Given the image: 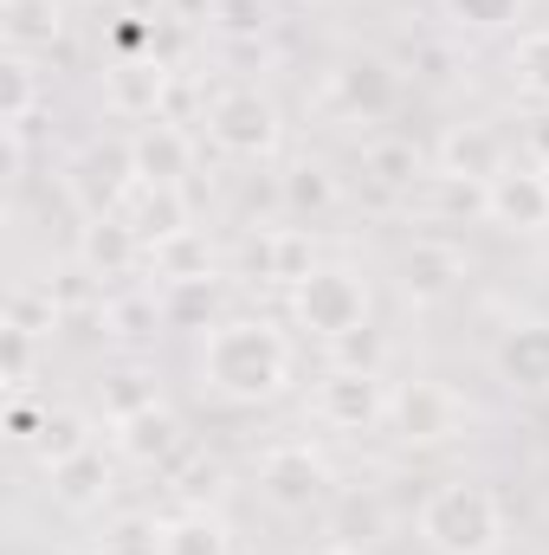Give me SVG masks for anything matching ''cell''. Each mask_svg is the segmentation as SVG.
<instances>
[{"instance_id":"1","label":"cell","mask_w":549,"mask_h":555,"mask_svg":"<svg viewBox=\"0 0 549 555\" xmlns=\"http://www.w3.org/2000/svg\"><path fill=\"white\" fill-rule=\"evenodd\" d=\"M284 375H291V349L272 323L259 317H233V323H214L207 330V349H201V382L227 401H272L284 395Z\"/></svg>"},{"instance_id":"2","label":"cell","mask_w":549,"mask_h":555,"mask_svg":"<svg viewBox=\"0 0 549 555\" xmlns=\"http://www.w3.org/2000/svg\"><path fill=\"white\" fill-rule=\"evenodd\" d=\"M420 543L433 555H498L505 550V504L478 478H446L420 504Z\"/></svg>"},{"instance_id":"3","label":"cell","mask_w":549,"mask_h":555,"mask_svg":"<svg viewBox=\"0 0 549 555\" xmlns=\"http://www.w3.org/2000/svg\"><path fill=\"white\" fill-rule=\"evenodd\" d=\"M291 304H297V323L323 343L369 323V284L356 272H343V266H317L304 284H291Z\"/></svg>"},{"instance_id":"4","label":"cell","mask_w":549,"mask_h":555,"mask_svg":"<svg viewBox=\"0 0 549 555\" xmlns=\"http://www.w3.org/2000/svg\"><path fill=\"white\" fill-rule=\"evenodd\" d=\"M130 181H137V149L130 142H91V149H78L65 162V194L78 201L85 220L117 214V201L130 194Z\"/></svg>"},{"instance_id":"5","label":"cell","mask_w":549,"mask_h":555,"mask_svg":"<svg viewBox=\"0 0 549 555\" xmlns=\"http://www.w3.org/2000/svg\"><path fill=\"white\" fill-rule=\"evenodd\" d=\"M207 130H214V142H220L227 155L259 162V155H272L278 149V111H272V98H259L253 85H233V91L214 98Z\"/></svg>"},{"instance_id":"6","label":"cell","mask_w":549,"mask_h":555,"mask_svg":"<svg viewBox=\"0 0 549 555\" xmlns=\"http://www.w3.org/2000/svg\"><path fill=\"white\" fill-rule=\"evenodd\" d=\"M388 420L408 446H439L465 426V401L446 382H401V395L388 401Z\"/></svg>"},{"instance_id":"7","label":"cell","mask_w":549,"mask_h":555,"mask_svg":"<svg viewBox=\"0 0 549 555\" xmlns=\"http://www.w3.org/2000/svg\"><path fill=\"white\" fill-rule=\"evenodd\" d=\"M259 491L272 498L278 511H310V504H323L330 498V465L310 452V446H272L266 459H259Z\"/></svg>"},{"instance_id":"8","label":"cell","mask_w":549,"mask_h":555,"mask_svg":"<svg viewBox=\"0 0 549 555\" xmlns=\"http://www.w3.org/2000/svg\"><path fill=\"white\" fill-rule=\"evenodd\" d=\"M395 98H401V78H395V65L388 59H375V52H356V59H343L336 72H330V104L343 111V117H388L395 111Z\"/></svg>"},{"instance_id":"9","label":"cell","mask_w":549,"mask_h":555,"mask_svg":"<svg viewBox=\"0 0 549 555\" xmlns=\"http://www.w3.org/2000/svg\"><path fill=\"white\" fill-rule=\"evenodd\" d=\"M388 414V395H382V375H356V369H330L317 382V420L336 426V433H369L375 420Z\"/></svg>"},{"instance_id":"10","label":"cell","mask_w":549,"mask_h":555,"mask_svg":"<svg viewBox=\"0 0 549 555\" xmlns=\"http://www.w3.org/2000/svg\"><path fill=\"white\" fill-rule=\"evenodd\" d=\"M485 220L505 233H544L549 227V181L544 168H505L485 188Z\"/></svg>"},{"instance_id":"11","label":"cell","mask_w":549,"mask_h":555,"mask_svg":"<svg viewBox=\"0 0 549 555\" xmlns=\"http://www.w3.org/2000/svg\"><path fill=\"white\" fill-rule=\"evenodd\" d=\"M130 149H137V181L142 188H181L188 168H194V142L181 137L175 124H162V117H149L137 137H130Z\"/></svg>"},{"instance_id":"12","label":"cell","mask_w":549,"mask_h":555,"mask_svg":"<svg viewBox=\"0 0 549 555\" xmlns=\"http://www.w3.org/2000/svg\"><path fill=\"white\" fill-rule=\"evenodd\" d=\"M459 278H465V259H459L446 240H413L408 253H401V291H408L413 304H439V297H452Z\"/></svg>"},{"instance_id":"13","label":"cell","mask_w":549,"mask_h":555,"mask_svg":"<svg viewBox=\"0 0 549 555\" xmlns=\"http://www.w3.org/2000/svg\"><path fill=\"white\" fill-rule=\"evenodd\" d=\"M0 39L13 59L52 52L65 39V7L59 0H0Z\"/></svg>"},{"instance_id":"14","label":"cell","mask_w":549,"mask_h":555,"mask_svg":"<svg viewBox=\"0 0 549 555\" xmlns=\"http://www.w3.org/2000/svg\"><path fill=\"white\" fill-rule=\"evenodd\" d=\"M104 85H111V111H124V117H155V111H162V98H168V72H162V59H155V52L111 59Z\"/></svg>"},{"instance_id":"15","label":"cell","mask_w":549,"mask_h":555,"mask_svg":"<svg viewBox=\"0 0 549 555\" xmlns=\"http://www.w3.org/2000/svg\"><path fill=\"white\" fill-rule=\"evenodd\" d=\"M498 375L518 395H549V323H518L498 343Z\"/></svg>"},{"instance_id":"16","label":"cell","mask_w":549,"mask_h":555,"mask_svg":"<svg viewBox=\"0 0 549 555\" xmlns=\"http://www.w3.org/2000/svg\"><path fill=\"white\" fill-rule=\"evenodd\" d=\"M439 175H465V181H498L505 175V142L491 124H459L439 142Z\"/></svg>"},{"instance_id":"17","label":"cell","mask_w":549,"mask_h":555,"mask_svg":"<svg viewBox=\"0 0 549 555\" xmlns=\"http://www.w3.org/2000/svg\"><path fill=\"white\" fill-rule=\"evenodd\" d=\"M78 259H85V272L91 278H124V272H137V259H142V233L137 227H124L117 214H104V220L85 227Z\"/></svg>"},{"instance_id":"18","label":"cell","mask_w":549,"mask_h":555,"mask_svg":"<svg viewBox=\"0 0 549 555\" xmlns=\"http://www.w3.org/2000/svg\"><path fill=\"white\" fill-rule=\"evenodd\" d=\"M246 259H253L259 278H278V284H304V278L317 272V246H310L304 227H272L266 240L246 246Z\"/></svg>"},{"instance_id":"19","label":"cell","mask_w":549,"mask_h":555,"mask_svg":"<svg viewBox=\"0 0 549 555\" xmlns=\"http://www.w3.org/2000/svg\"><path fill=\"white\" fill-rule=\"evenodd\" d=\"M52 478V498L65 504V511H98L104 498H111V459L98 452V446H85L78 459H65L59 472H46Z\"/></svg>"},{"instance_id":"20","label":"cell","mask_w":549,"mask_h":555,"mask_svg":"<svg viewBox=\"0 0 549 555\" xmlns=\"http://www.w3.org/2000/svg\"><path fill=\"white\" fill-rule=\"evenodd\" d=\"M117 446H124L137 465H162V459H175V446H181V420L155 401V408H142L137 420L117 426Z\"/></svg>"},{"instance_id":"21","label":"cell","mask_w":549,"mask_h":555,"mask_svg":"<svg viewBox=\"0 0 549 555\" xmlns=\"http://www.w3.org/2000/svg\"><path fill=\"white\" fill-rule=\"evenodd\" d=\"M214 310H220V284L214 278L162 284V330H214Z\"/></svg>"},{"instance_id":"22","label":"cell","mask_w":549,"mask_h":555,"mask_svg":"<svg viewBox=\"0 0 549 555\" xmlns=\"http://www.w3.org/2000/svg\"><path fill=\"white\" fill-rule=\"evenodd\" d=\"M149 259H155V272L162 284H181V278H214V246H207V233H175V240H155L149 246Z\"/></svg>"},{"instance_id":"23","label":"cell","mask_w":549,"mask_h":555,"mask_svg":"<svg viewBox=\"0 0 549 555\" xmlns=\"http://www.w3.org/2000/svg\"><path fill=\"white\" fill-rule=\"evenodd\" d=\"M362 175H369L382 194H408L413 181H420V149L401 142V137L369 142V149H362Z\"/></svg>"},{"instance_id":"24","label":"cell","mask_w":549,"mask_h":555,"mask_svg":"<svg viewBox=\"0 0 549 555\" xmlns=\"http://www.w3.org/2000/svg\"><path fill=\"white\" fill-rule=\"evenodd\" d=\"M91 446V420L72 414V408H52L46 414V426H39V439H33V459L46 465V472H59L65 459H78Z\"/></svg>"},{"instance_id":"25","label":"cell","mask_w":549,"mask_h":555,"mask_svg":"<svg viewBox=\"0 0 549 555\" xmlns=\"http://www.w3.org/2000/svg\"><path fill=\"white\" fill-rule=\"evenodd\" d=\"M162 555H227V530L214 511H181L162 524Z\"/></svg>"},{"instance_id":"26","label":"cell","mask_w":549,"mask_h":555,"mask_svg":"<svg viewBox=\"0 0 549 555\" xmlns=\"http://www.w3.org/2000/svg\"><path fill=\"white\" fill-rule=\"evenodd\" d=\"M284 207H291L297 220L330 214V207H336V175H330L323 162H297V168L284 175Z\"/></svg>"},{"instance_id":"27","label":"cell","mask_w":549,"mask_h":555,"mask_svg":"<svg viewBox=\"0 0 549 555\" xmlns=\"http://www.w3.org/2000/svg\"><path fill=\"white\" fill-rule=\"evenodd\" d=\"M162 330V297H111L104 304V336H117V343H149Z\"/></svg>"},{"instance_id":"28","label":"cell","mask_w":549,"mask_h":555,"mask_svg":"<svg viewBox=\"0 0 549 555\" xmlns=\"http://www.w3.org/2000/svg\"><path fill=\"white\" fill-rule=\"evenodd\" d=\"M511 85L531 98V104H549V26L544 33H524L511 46Z\"/></svg>"},{"instance_id":"29","label":"cell","mask_w":549,"mask_h":555,"mask_svg":"<svg viewBox=\"0 0 549 555\" xmlns=\"http://www.w3.org/2000/svg\"><path fill=\"white\" fill-rule=\"evenodd\" d=\"M137 233L149 240V246H155V240H175V233H188V201H181V188H142Z\"/></svg>"},{"instance_id":"30","label":"cell","mask_w":549,"mask_h":555,"mask_svg":"<svg viewBox=\"0 0 549 555\" xmlns=\"http://www.w3.org/2000/svg\"><path fill=\"white\" fill-rule=\"evenodd\" d=\"M33 104H39V78H33V59H13L0 65V124H33Z\"/></svg>"},{"instance_id":"31","label":"cell","mask_w":549,"mask_h":555,"mask_svg":"<svg viewBox=\"0 0 549 555\" xmlns=\"http://www.w3.org/2000/svg\"><path fill=\"white\" fill-rule=\"evenodd\" d=\"M142 408H155V382H149L142 369H117V375H104V414H111V426L137 420Z\"/></svg>"},{"instance_id":"32","label":"cell","mask_w":549,"mask_h":555,"mask_svg":"<svg viewBox=\"0 0 549 555\" xmlns=\"http://www.w3.org/2000/svg\"><path fill=\"white\" fill-rule=\"evenodd\" d=\"M59 323V297L39 291V284H13L7 291V330H26V336H46Z\"/></svg>"},{"instance_id":"33","label":"cell","mask_w":549,"mask_h":555,"mask_svg":"<svg viewBox=\"0 0 549 555\" xmlns=\"http://www.w3.org/2000/svg\"><path fill=\"white\" fill-rule=\"evenodd\" d=\"M382 356H388V343H382V330H369V323L330 343V369H356V375H382Z\"/></svg>"},{"instance_id":"34","label":"cell","mask_w":549,"mask_h":555,"mask_svg":"<svg viewBox=\"0 0 549 555\" xmlns=\"http://www.w3.org/2000/svg\"><path fill=\"white\" fill-rule=\"evenodd\" d=\"M439 7H446V20H459L465 33H498V26L518 20L524 0H439Z\"/></svg>"},{"instance_id":"35","label":"cell","mask_w":549,"mask_h":555,"mask_svg":"<svg viewBox=\"0 0 549 555\" xmlns=\"http://www.w3.org/2000/svg\"><path fill=\"white\" fill-rule=\"evenodd\" d=\"M104 555H162V524L149 517H117L104 530Z\"/></svg>"},{"instance_id":"36","label":"cell","mask_w":549,"mask_h":555,"mask_svg":"<svg viewBox=\"0 0 549 555\" xmlns=\"http://www.w3.org/2000/svg\"><path fill=\"white\" fill-rule=\"evenodd\" d=\"M220 485H227L220 459H188V465L175 472V491L188 498V511H207V498H220Z\"/></svg>"},{"instance_id":"37","label":"cell","mask_w":549,"mask_h":555,"mask_svg":"<svg viewBox=\"0 0 549 555\" xmlns=\"http://www.w3.org/2000/svg\"><path fill=\"white\" fill-rule=\"evenodd\" d=\"M485 188L491 181H465V175H433V201H439V214H485Z\"/></svg>"},{"instance_id":"38","label":"cell","mask_w":549,"mask_h":555,"mask_svg":"<svg viewBox=\"0 0 549 555\" xmlns=\"http://www.w3.org/2000/svg\"><path fill=\"white\" fill-rule=\"evenodd\" d=\"M227 39H259L266 33V0H214V20Z\"/></svg>"},{"instance_id":"39","label":"cell","mask_w":549,"mask_h":555,"mask_svg":"<svg viewBox=\"0 0 549 555\" xmlns=\"http://www.w3.org/2000/svg\"><path fill=\"white\" fill-rule=\"evenodd\" d=\"M33 343H39V336L0 323V382H7V388H26V382H33Z\"/></svg>"},{"instance_id":"40","label":"cell","mask_w":549,"mask_h":555,"mask_svg":"<svg viewBox=\"0 0 549 555\" xmlns=\"http://www.w3.org/2000/svg\"><path fill=\"white\" fill-rule=\"evenodd\" d=\"M39 426H46V414H39V408H26V401H13V408H7V439L33 446V439H39Z\"/></svg>"},{"instance_id":"41","label":"cell","mask_w":549,"mask_h":555,"mask_svg":"<svg viewBox=\"0 0 549 555\" xmlns=\"http://www.w3.org/2000/svg\"><path fill=\"white\" fill-rule=\"evenodd\" d=\"M343 524H349V537H356V530H362V537H375V530H382V511H375V504H349V511H343Z\"/></svg>"},{"instance_id":"42","label":"cell","mask_w":549,"mask_h":555,"mask_svg":"<svg viewBox=\"0 0 549 555\" xmlns=\"http://www.w3.org/2000/svg\"><path fill=\"white\" fill-rule=\"evenodd\" d=\"M524 142H531V155H537V162H549V111H544V117H531Z\"/></svg>"},{"instance_id":"43","label":"cell","mask_w":549,"mask_h":555,"mask_svg":"<svg viewBox=\"0 0 549 555\" xmlns=\"http://www.w3.org/2000/svg\"><path fill=\"white\" fill-rule=\"evenodd\" d=\"M181 20H214V0H175Z\"/></svg>"},{"instance_id":"44","label":"cell","mask_w":549,"mask_h":555,"mask_svg":"<svg viewBox=\"0 0 549 555\" xmlns=\"http://www.w3.org/2000/svg\"><path fill=\"white\" fill-rule=\"evenodd\" d=\"M317 555H362L356 543H330V550H317Z\"/></svg>"},{"instance_id":"45","label":"cell","mask_w":549,"mask_h":555,"mask_svg":"<svg viewBox=\"0 0 549 555\" xmlns=\"http://www.w3.org/2000/svg\"><path fill=\"white\" fill-rule=\"evenodd\" d=\"M544 181H549V162H544Z\"/></svg>"},{"instance_id":"46","label":"cell","mask_w":549,"mask_h":555,"mask_svg":"<svg viewBox=\"0 0 549 555\" xmlns=\"http://www.w3.org/2000/svg\"><path fill=\"white\" fill-rule=\"evenodd\" d=\"M91 7H104V0H91Z\"/></svg>"},{"instance_id":"47","label":"cell","mask_w":549,"mask_h":555,"mask_svg":"<svg viewBox=\"0 0 549 555\" xmlns=\"http://www.w3.org/2000/svg\"><path fill=\"white\" fill-rule=\"evenodd\" d=\"M98 555H104V550H98Z\"/></svg>"}]
</instances>
